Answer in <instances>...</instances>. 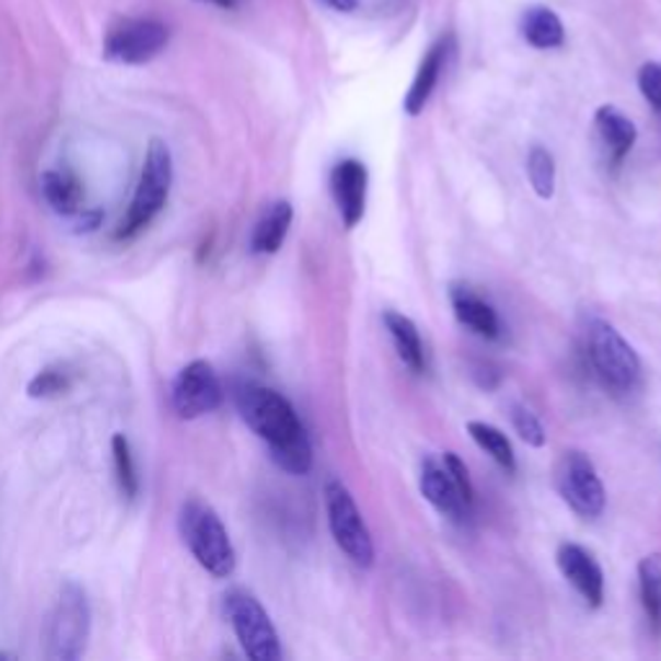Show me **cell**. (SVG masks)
<instances>
[{"label": "cell", "mask_w": 661, "mask_h": 661, "mask_svg": "<svg viewBox=\"0 0 661 661\" xmlns=\"http://www.w3.org/2000/svg\"><path fill=\"white\" fill-rule=\"evenodd\" d=\"M235 406L251 432L267 442L269 455L279 468L292 476H305L313 468L311 440L294 406L282 393L256 383H243L235 387Z\"/></svg>", "instance_id": "obj_1"}, {"label": "cell", "mask_w": 661, "mask_h": 661, "mask_svg": "<svg viewBox=\"0 0 661 661\" xmlns=\"http://www.w3.org/2000/svg\"><path fill=\"white\" fill-rule=\"evenodd\" d=\"M178 530L186 548L214 579H228L235 571V548L220 514L205 501H186L178 514Z\"/></svg>", "instance_id": "obj_2"}, {"label": "cell", "mask_w": 661, "mask_h": 661, "mask_svg": "<svg viewBox=\"0 0 661 661\" xmlns=\"http://www.w3.org/2000/svg\"><path fill=\"white\" fill-rule=\"evenodd\" d=\"M171 184H174V158H171V150L163 140H153L148 146L138 189H135L127 218L121 220L117 230V239H132L161 214L165 202H169Z\"/></svg>", "instance_id": "obj_3"}, {"label": "cell", "mask_w": 661, "mask_h": 661, "mask_svg": "<svg viewBox=\"0 0 661 661\" xmlns=\"http://www.w3.org/2000/svg\"><path fill=\"white\" fill-rule=\"evenodd\" d=\"M587 351L594 375L613 393H630L641 380V359L613 323L592 318L587 326Z\"/></svg>", "instance_id": "obj_4"}, {"label": "cell", "mask_w": 661, "mask_h": 661, "mask_svg": "<svg viewBox=\"0 0 661 661\" xmlns=\"http://www.w3.org/2000/svg\"><path fill=\"white\" fill-rule=\"evenodd\" d=\"M91 634V605L85 589L76 581H65L47 621V659H81Z\"/></svg>", "instance_id": "obj_5"}, {"label": "cell", "mask_w": 661, "mask_h": 661, "mask_svg": "<svg viewBox=\"0 0 661 661\" xmlns=\"http://www.w3.org/2000/svg\"><path fill=\"white\" fill-rule=\"evenodd\" d=\"M323 496H326V514L334 543L339 545L351 564L359 569H370L375 564V545H372V535L362 520L355 496L336 478L328 480Z\"/></svg>", "instance_id": "obj_6"}, {"label": "cell", "mask_w": 661, "mask_h": 661, "mask_svg": "<svg viewBox=\"0 0 661 661\" xmlns=\"http://www.w3.org/2000/svg\"><path fill=\"white\" fill-rule=\"evenodd\" d=\"M225 615L233 634L241 641L243 653L251 661H279L282 643L267 610L246 589H233L225 594Z\"/></svg>", "instance_id": "obj_7"}, {"label": "cell", "mask_w": 661, "mask_h": 661, "mask_svg": "<svg viewBox=\"0 0 661 661\" xmlns=\"http://www.w3.org/2000/svg\"><path fill=\"white\" fill-rule=\"evenodd\" d=\"M553 484H556L560 499L579 517H584V520H594V517L605 512V486H602L598 468H594V463L584 452H564V455L558 457L556 471H553Z\"/></svg>", "instance_id": "obj_8"}, {"label": "cell", "mask_w": 661, "mask_h": 661, "mask_svg": "<svg viewBox=\"0 0 661 661\" xmlns=\"http://www.w3.org/2000/svg\"><path fill=\"white\" fill-rule=\"evenodd\" d=\"M169 26L155 19H127L106 34L104 57L119 65H146L169 45Z\"/></svg>", "instance_id": "obj_9"}, {"label": "cell", "mask_w": 661, "mask_h": 661, "mask_svg": "<svg viewBox=\"0 0 661 661\" xmlns=\"http://www.w3.org/2000/svg\"><path fill=\"white\" fill-rule=\"evenodd\" d=\"M222 383L218 372L205 359H194L186 368L178 370L171 387V404L182 419H199L212 414L222 404Z\"/></svg>", "instance_id": "obj_10"}, {"label": "cell", "mask_w": 661, "mask_h": 661, "mask_svg": "<svg viewBox=\"0 0 661 661\" xmlns=\"http://www.w3.org/2000/svg\"><path fill=\"white\" fill-rule=\"evenodd\" d=\"M419 491L424 499L432 505L437 512H440L444 520L450 522H468L471 509L473 505L468 499H465L463 494H460V488L452 476L444 468L442 457H432L427 455L421 460V468H419Z\"/></svg>", "instance_id": "obj_11"}, {"label": "cell", "mask_w": 661, "mask_h": 661, "mask_svg": "<svg viewBox=\"0 0 661 661\" xmlns=\"http://www.w3.org/2000/svg\"><path fill=\"white\" fill-rule=\"evenodd\" d=\"M368 165L357 158H344L330 171V194L336 210L341 214L344 228H357L368 210Z\"/></svg>", "instance_id": "obj_12"}, {"label": "cell", "mask_w": 661, "mask_h": 661, "mask_svg": "<svg viewBox=\"0 0 661 661\" xmlns=\"http://www.w3.org/2000/svg\"><path fill=\"white\" fill-rule=\"evenodd\" d=\"M556 564L560 577L577 589L579 598L587 602V607L598 610L605 602V573H602L598 558L587 548H581L577 543L558 545Z\"/></svg>", "instance_id": "obj_13"}, {"label": "cell", "mask_w": 661, "mask_h": 661, "mask_svg": "<svg viewBox=\"0 0 661 661\" xmlns=\"http://www.w3.org/2000/svg\"><path fill=\"white\" fill-rule=\"evenodd\" d=\"M450 47H452V39L442 37V39H437L432 47H429L427 55H424L419 70H416V76H414L411 89H408L406 98H404V109L408 117H419V114L424 112V106H427L429 98H432L437 83H440L444 65H448Z\"/></svg>", "instance_id": "obj_14"}, {"label": "cell", "mask_w": 661, "mask_h": 661, "mask_svg": "<svg viewBox=\"0 0 661 661\" xmlns=\"http://www.w3.org/2000/svg\"><path fill=\"white\" fill-rule=\"evenodd\" d=\"M450 303L455 311V318L471 328L473 334L484 336V339H499L501 321L499 313L494 311L491 303H486L478 292H473L468 285H452L450 287Z\"/></svg>", "instance_id": "obj_15"}, {"label": "cell", "mask_w": 661, "mask_h": 661, "mask_svg": "<svg viewBox=\"0 0 661 661\" xmlns=\"http://www.w3.org/2000/svg\"><path fill=\"white\" fill-rule=\"evenodd\" d=\"M594 127H598L600 142L602 148L607 150V158L615 165L625 161V155L630 153L638 140V129L634 121L621 109H615V106H600L598 114H594Z\"/></svg>", "instance_id": "obj_16"}, {"label": "cell", "mask_w": 661, "mask_h": 661, "mask_svg": "<svg viewBox=\"0 0 661 661\" xmlns=\"http://www.w3.org/2000/svg\"><path fill=\"white\" fill-rule=\"evenodd\" d=\"M292 218H294V210L287 199L271 202L267 210L262 212V218L256 220L254 235H251V251L262 256L277 254V251L285 246L287 233H290L292 228Z\"/></svg>", "instance_id": "obj_17"}, {"label": "cell", "mask_w": 661, "mask_h": 661, "mask_svg": "<svg viewBox=\"0 0 661 661\" xmlns=\"http://www.w3.org/2000/svg\"><path fill=\"white\" fill-rule=\"evenodd\" d=\"M522 39L535 49H558L566 42L564 21L558 19L556 11L545 9V5H533L524 9L520 19Z\"/></svg>", "instance_id": "obj_18"}, {"label": "cell", "mask_w": 661, "mask_h": 661, "mask_svg": "<svg viewBox=\"0 0 661 661\" xmlns=\"http://www.w3.org/2000/svg\"><path fill=\"white\" fill-rule=\"evenodd\" d=\"M383 323L391 334L393 347L398 351V359L406 364L411 372H421L424 370V344L419 336V328L416 323L408 318V315L398 313V311H385L383 313Z\"/></svg>", "instance_id": "obj_19"}, {"label": "cell", "mask_w": 661, "mask_h": 661, "mask_svg": "<svg viewBox=\"0 0 661 661\" xmlns=\"http://www.w3.org/2000/svg\"><path fill=\"white\" fill-rule=\"evenodd\" d=\"M42 192L47 205L57 214H78L83 202V186L68 171H45L42 174Z\"/></svg>", "instance_id": "obj_20"}, {"label": "cell", "mask_w": 661, "mask_h": 661, "mask_svg": "<svg viewBox=\"0 0 661 661\" xmlns=\"http://www.w3.org/2000/svg\"><path fill=\"white\" fill-rule=\"evenodd\" d=\"M638 589H641V605L649 617L651 630L661 636V556L641 558L638 564Z\"/></svg>", "instance_id": "obj_21"}, {"label": "cell", "mask_w": 661, "mask_h": 661, "mask_svg": "<svg viewBox=\"0 0 661 661\" xmlns=\"http://www.w3.org/2000/svg\"><path fill=\"white\" fill-rule=\"evenodd\" d=\"M468 434H471V440L476 442L478 448L484 450L501 471H507V473L517 471V457H514L512 442H509V437L501 432L499 427H494V424H486V421H468Z\"/></svg>", "instance_id": "obj_22"}, {"label": "cell", "mask_w": 661, "mask_h": 661, "mask_svg": "<svg viewBox=\"0 0 661 661\" xmlns=\"http://www.w3.org/2000/svg\"><path fill=\"white\" fill-rule=\"evenodd\" d=\"M112 455H114V471H117L119 491L125 499L132 501L135 496L140 494V476H138V468H135L132 448H129V440L125 434L112 437Z\"/></svg>", "instance_id": "obj_23"}, {"label": "cell", "mask_w": 661, "mask_h": 661, "mask_svg": "<svg viewBox=\"0 0 661 661\" xmlns=\"http://www.w3.org/2000/svg\"><path fill=\"white\" fill-rule=\"evenodd\" d=\"M527 178L541 199H550L556 192V161L548 148L535 146L527 155Z\"/></svg>", "instance_id": "obj_24"}, {"label": "cell", "mask_w": 661, "mask_h": 661, "mask_svg": "<svg viewBox=\"0 0 661 661\" xmlns=\"http://www.w3.org/2000/svg\"><path fill=\"white\" fill-rule=\"evenodd\" d=\"M509 411H512L509 416H512V427H514V432L520 434V440L524 444H530V448H543L545 427H543V421L537 419V414L530 411L524 404H512Z\"/></svg>", "instance_id": "obj_25"}, {"label": "cell", "mask_w": 661, "mask_h": 661, "mask_svg": "<svg viewBox=\"0 0 661 661\" xmlns=\"http://www.w3.org/2000/svg\"><path fill=\"white\" fill-rule=\"evenodd\" d=\"M68 387H70L68 372L45 370V372H39L32 383H28L26 393L32 395V398H55V395H62Z\"/></svg>", "instance_id": "obj_26"}, {"label": "cell", "mask_w": 661, "mask_h": 661, "mask_svg": "<svg viewBox=\"0 0 661 661\" xmlns=\"http://www.w3.org/2000/svg\"><path fill=\"white\" fill-rule=\"evenodd\" d=\"M638 89L649 106L661 117V62H646L638 70Z\"/></svg>", "instance_id": "obj_27"}, {"label": "cell", "mask_w": 661, "mask_h": 661, "mask_svg": "<svg viewBox=\"0 0 661 661\" xmlns=\"http://www.w3.org/2000/svg\"><path fill=\"white\" fill-rule=\"evenodd\" d=\"M442 463H444V468H448V473L452 476V480H455V484H457L460 494H463L465 499H468L471 505H473V484H471L468 468H465L463 460H460V457L455 455V452H444V455H442Z\"/></svg>", "instance_id": "obj_28"}, {"label": "cell", "mask_w": 661, "mask_h": 661, "mask_svg": "<svg viewBox=\"0 0 661 661\" xmlns=\"http://www.w3.org/2000/svg\"><path fill=\"white\" fill-rule=\"evenodd\" d=\"M98 222H102V212H83L78 230H96Z\"/></svg>", "instance_id": "obj_29"}, {"label": "cell", "mask_w": 661, "mask_h": 661, "mask_svg": "<svg viewBox=\"0 0 661 661\" xmlns=\"http://www.w3.org/2000/svg\"><path fill=\"white\" fill-rule=\"evenodd\" d=\"M321 3H326L328 9L341 11V13H351L357 9V0H321Z\"/></svg>", "instance_id": "obj_30"}, {"label": "cell", "mask_w": 661, "mask_h": 661, "mask_svg": "<svg viewBox=\"0 0 661 661\" xmlns=\"http://www.w3.org/2000/svg\"><path fill=\"white\" fill-rule=\"evenodd\" d=\"M202 3H212V5H218V9L235 11L241 5V0H202Z\"/></svg>", "instance_id": "obj_31"}]
</instances>
